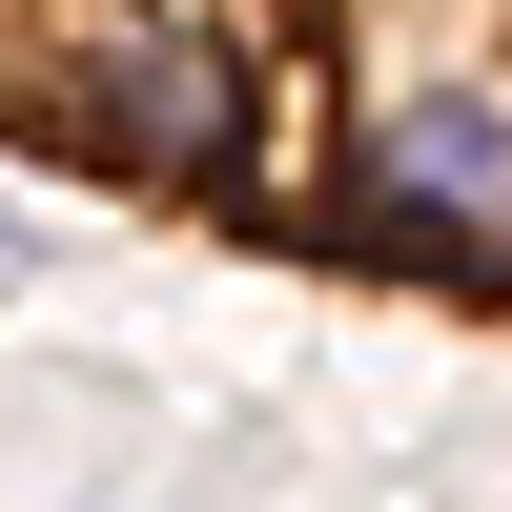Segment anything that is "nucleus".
<instances>
[{"instance_id": "f257e3e1", "label": "nucleus", "mask_w": 512, "mask_h": 512, "mask_svg": "<svg viewBox=\"0 0 512 512\" xmlns=\"http://www.w3.org/2000/svg\"><path fill=\"white\" fill-rule=\"evenodd\" d=\"M41 123H62V164H103V185H185V205H246V41L205 21V0H103L82 21V62L21 82Z\"/></svg>"}]
</instances>
